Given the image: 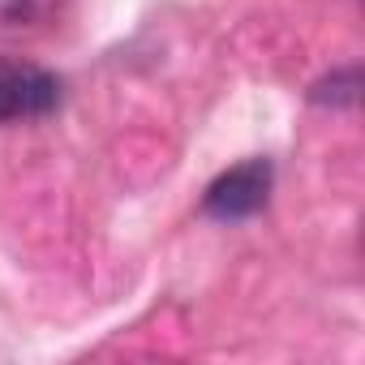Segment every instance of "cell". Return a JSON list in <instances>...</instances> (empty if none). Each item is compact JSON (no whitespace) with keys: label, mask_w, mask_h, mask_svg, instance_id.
<instances>
[{"label":"cell","mask_w":365,"mask_h":365,"mask_svg":"<svg viewBox=\"0 0 365 365\" xmlns=\"http://www.w3.org/2000/svg\"><path fill=\"white\" fill-rule=\"evenodd\" d=\"M56 0H0V26L5 31H22L31 22H43L52 14Z\"/></svg>","instance_id":"4"},{"label":"cell","mask_w":365,"mask_h":365,"mask_svg":"<svg viewBox=\"0 0 365 365\" xmlns=\"http://www.w3.org/2000/svg\"><path fill=\"white\" fill-rule=\"evenodd\" d=\"M65 103V82L31 61L0 56V125L43 120Z\"/></svg>","instance_id":"1"},{"label":"cell","mask_w":365,"mask_h":365,"mask_svg":"<svg viewBox=\"0 0 365 365\" xmlns=\"http://www.w3.org/2000/svg\"><path fill=\"white\" fill-rule=\"evenodd\" d=\"M356 99H361V69L356 65H344L309 86V103H318V108H356Z\"/></svg>","instance_id":"3"},{"label":"cell","mask_w":365,"mask_h":365,"mask_svg":"<svg viewBox=\"0 0 365 365\" xmlns=\"http://www.w3.org/2000/svg\"><path fill=\"white\" fill-rule=\"evenodd\" d=\"M271 185H275V168L271 159H245L228 172H220L207 194H202V215L220 220V224H237V220H254L267 202H271Z\"/></svg>","instance_id":"2"}]
</instances>
